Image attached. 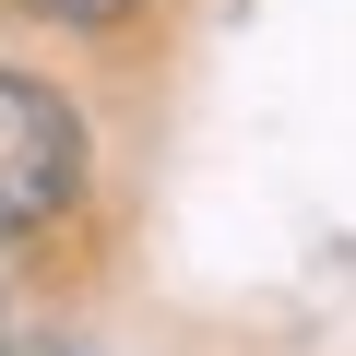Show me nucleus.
Listing matches in <instances>:
<instances>
[{
    "label": "nucleus",
    "instance_id": "nucleus-1",
    "mask_svg": "<svg viewBox=\"0 0 356 356\" xmlns=\"http://www.w3.org/2000/svg\"><path fill=\"white\" fill-rule=\"evenodd\" d=\"M72 191H83V119L48 83L0 72V238H36Z\"/></svg>",
    "mask_w": 356,
    "mask_h": 356
},
{
    "label": "nucleus",
    "instance_id": "nucleus-2",
    "mask_svg": "<svg viewBox=\"0 0 356 356\" xmlns=\"http://www.w3.org/2000/svg\"><path fill=\"white\" fill-rule=\"evenodd\" d=\"M36 13H48V24H119L131 0H36Z\"/></svg>",
    "mask_w": 356,
    "mask_h": 356
},
{
    "label": "nucleus",
    "instance_id": "nucleus-3",
    "mask_svg": "<svg viewBox=\"0 0 356 356\" xmlns=\"http://www.w3.org/2000/svg\"><path fill=\"white\" fill-rule=\"evenodd\" d=\"M0 356H13V321H0Z\"/></svg>",
    "mask_w": 356,
    "mask_h": 356
},
{
    "label": "nucleus",
    "instance_id": "nucleus-4",
    "mask_svg": "<svg viewBox=\"0 0 356 356\" xmlns=\"http://www.w3.org/2000/svg\"><path fill=\"white\" fill-rule=\"evenodd\" d=\"M48 356H83V344H48Z\"/></svg>",
    "mask_w": 356,
    "mask_h": 356
}]
</instances>
